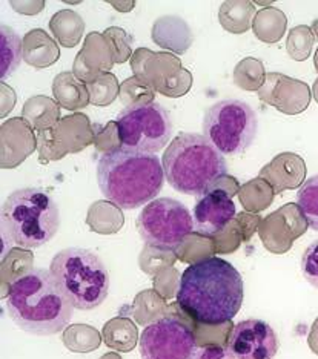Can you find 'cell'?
Here are the masks:
<instances>
[{
	"label": "cell",
	"mask_w": 318,
	"mask_h": 359,
	"mask_svg": "<svg viewBox=\"0 0 318 359\" xmlns=\"http://www.w3.org/2000/svg\"><path fill=\"white\" fill-rule=\"evenodd\" d=\"M194 359H237L227 347L206 346L197 350Z\"/></svg>",
	"instance_id": "cell-27"
},
{
	"label": "cell",
	"mask_w": 318,
	"mask_h": 359,
	"mask_svg": "<svg viewBox=\"0 0 318 359\" xmlns=\"http://www.w3.org/2000/svg\"><path fill=\"white\" fill-rule=\"evenodd\" d=\"M81 22L80 15L77 13H72L69 10H63L57 13L53 20H51V25H57V27H65V28H51V31L54 32V36L59 39V42L63 46H76L80 39L81 34H84V28L85 25L81 27H76V28H71V25L74 27L76 23Z\"/></svg>",
	"instance_id": "cell-22"
},
{
	"label": "cell",
	"mask_w": 318,
	"mask_h": 359,
	"mask_svg": "<svg viewBox=\"0 0 318 359\" xmlns=\"http://www.w3.org/2000/svg\"><path fill=\"white\" fill-rule=\"evenodd\" d=\"M97 183L112 205L137 209L159 197L165 170L156 154L120 146L105 152L97 163Z\"/></svg>",
	"instance_id": "cell-3"
},
{
	"label": "cell",
	"mask_w": 318,
	"mask_h": 359,
	"mask_svg": "<svg viewBox=\"0 0 318 359\" xmlns=\"http://www.w3.org/2000/svg\"><path fill=\"white\" fill-rule=\"evenodd\" d=\"M100 333L91 325H71L63 334V342L71 352L88 353L99 348L100 346Z\"/></svg>",
	"instance_id": "cell-21"
},
{
	"label": "cell",
	"mask_w": 318,
	"mask_h": 359,
	"mask_svg": "<svg viewBox=\"0 0 318 359\" xmlns=\"http://www.w3.org/2000/svg\"><path fill=\"white\" fill-rule=\"evenodd\" d=\"M297 206L309 227L318 232V174L306 180L297 194Z\"/></svg>",
	"instance_id": "cell-23"
},
{
	"label": "cell",
	"mask_w": 318,
	"mask_h": 359,
	"mask_svg": "<svg viewBox=\"0 0 318 359\" xmlns=\"http://www.w3.org/2000/svg\"><path fill=\"white\" fill-rule=\"evenodd\" d=\"M258 95L267 104L275 106L288 116L303 112L311 102V89L305 81L289 79L277 72L266 76V83L260 89Z\"/></svg>",
	"instance_id": "cell-13"
},
{
	"label": "cell",
	"mask_w": 318,
	"mask_h": 359,
	"mask_svg": "<svg viewBox=\"0 0 318 359\" xmlns=\"http://www.w3.org/2000/svg\"><path fill=\"white\" fill-rule=\"evenodd\" d=\"M2 235L23 249L51 241L60 227V210L51 195L37 187L14 191L2 206Z\"/></svg>",
	"instance_id": "cell-5"
},
{
	"label": "cell",
	"mask_w": 318,
	"mask_h": 359,
	"mask_svg": "<svg viewBox=\"0 0 318 359\" xmlns=\"http://www.w3.org/2000/svg\"><path fill=\"white\" fill-rule=\"evenodd\" d=\"M60 57L59 48L42 29L28 32L23 39V60L34 68L51 67Z\"/></svg>",
	"instance_id": "cell-15"
},
{
	"label": "cell",
	"mask_w": 318,
	"mask_h": 359,
	"mask_svg": "<svg viewBox=\"0 0 318 359\" xmlns=\"http://www.w3.org/2000/svg\"><path fill=\"white\" fill-rule=\"evenodd\" d=\"M171 37L175 39L178 54H183L192 43V34L186 22L178 18H161L156 20L152 28V39L159 46L169 48Z\"/></svg>",
	"instance_id": "cell-16"
},
{
	"label": "cell",
	"mask_w": 318,
	"mask_h": 359,
	"mask_svg": "<svg viewBox=\"0 0 318 359\" xmlns=\"http://www.w3.org/2000/svg\"><path fill=\"white\" fill-rule=\"evenodd\" d=\"M23 57V40L13 28H0V79L2 81L18 71Z\"/></svg>",
	"instance_id": "cell-17"
},
{
	"label": "cell",
	"mask_w": 318,
	"mask_h": 359,
	"mask_svg": "<svg viewBox=\"0 0 318 359\" xmlns=\"http://www.w3.org/2000/svg\"><path fill=\"white\" fill-rule=\"evenodd\" d=\"M137 327L128 318H114L103 327V339L106 346L119 352H131L137 344Z\"/></svg>",
	"instance_id": "cell-18"
},
{
	"label": "cell",
	"mask_w": 318,
	"mask_h": 359,
	"mask_svg": "<svg viewBox=\"0 0 318 359\" xmlns=\"http://www.w3.org/2000/svg\"><path fill=\"white\" fill-rule=\"evenodd\" d=\"M309 347L314 353L318 355V318L315 320L312 329H311V334H309Z\"/></svg>",
	"instance_id": "cell-28"
},
{
	"label": "cell",
	"mask_w": 318,
	"mask_h": 359,
	"mask_svg": "<svg viewBox=\"0 0 318 359\" xmlns=\"http://www.w3.org/2000/svg\"><path fill=\"white\" fill-rule=\"evenodd\" d=\"M54 95L67 109H77L88 103L86 88L71 72H63L54 80Z\"/></svg>",
	"instance_id": "cell-19"
},
{
	"label": "cell",
	"mask_w": 318,
	"mask_h": 359,
	"mask_svg": "<svg viewBox=\"0 0 318 359\" xmlns=\"http://www.w3.org/2000/svg\"><path fill=\"white\" fill-rule=\"evenodd\" d=\"M280 342L275 330L263 320H244L234 325L227 348L237 359H274Z\"/></svg>",
	"instance_id": "cell-11"
},
{
	"label": "cell",
	"mask_w": 318,
	"mask_h": 359,
	"mask_svg": "<svg viewBox=\"0 0 318 359\" xmlns=\"http://www.w3.org/2000/svg\"><path fill=\"white\" fill-rule=\"evenodd\" d=\"M124 148L154 154L169 143L174 133L171 114L157 102H137L126 106L116 120Z\"/></svg>",
	"instance_id": "cell-8"
},
{
	"label": "cell",
	"mask_w": 318,
	"mask_h": 359,
	"mask_svg": "<svg viewBox=\"0 0 318 359\" xmlns=\"http://www.w3.org/2000/svg\"><path fill=\"white\" fill-rule=\"evenodd\" d=\"M142 359H194L197 339L187 324L163 316L145 327L138 342Z\"/></svg>",
	"instance_id": "cell-10"
},
{
	"label": "cell",
	"mask_w": 318,
	"mask_h": 359,
	"mask_svg": "<svg viewBox=\"0 0 318 359\" xmlns=\"http://www.w3.org/2000/svg\"><path fill=\"white\" fill-rule=\"evenodd\" d=\"M314 31H315V34L318 36V22L314 23Z\"/></svg>",
	"instance_id": "cell-33"
},
{
	"label": "cell",
	"mask_w": 318,
	"mask_h": 359,
	"mask_svg": "<svg viewBox=\"0 0 318 359\" xmlns=\"http://www.w3.org/2000/svg\"><path fill=\"white\" fill-rule=\"evenodd\" d=\"M252 14L254 6L251 2H225L220 8L218 20L226 31L241 34L249 29Z\"/></svg>",
	"instance_id": "cell-20"
},
{
	"label": "cell",
	"mask_w": 318,
	"mask_h": 359,
	"mask_svg": "<svg viewBox=\"0 0 318 359\" xmlns=\"http://www.w3.org/2000/svg\"><path fill=\"white\" fill-rule=\"evenodd\" d=\"M314 97H315V100L318 103V79H317V81L314 83Z\"/></svg>",
	"instance_id": "cell-31"
},
{
	"label": "cell",
	"mask_w": 318,
	"mask_h": 359,
	"mask_svg": "<svg viewBox=\"0 0 318 359\" xmlns=\"http://www.w3.org/2000/svg\"><path fill=\"white\" fill-rule=\"evenodd\" d=\"M306 229H307V226H293V231L298 232V233H303ZM281 231H283V232H288V233L292 236L293 240H297V238H298V235H296L293 232H291V231H292V226H283V227H281Z\"/></svg>",
	"instance_id": "cell-29"
},
{
	"label": "cell",
	"mask_w": 318,
	"mask_h": 359,
	"mask_svg": "<svg viewBox=\"0 0 318 359\" xmlns=\"http://www.w3.org/2000/svg\"><path fill=\"white\" fill-rule=\"evenodd\" d=\"M315 69L318 71V51L315 53Z\"/></svg>",
	"instance_id": "cell-32"
},
{
	"label": "cell",
	"mask_w": 318,
	"mask_h": 359,
	"mask_svg": "<svg viewBox=\"0 0 318 359\" xmlns=\"http://www.w3.org/2000/svg\"><path fill=\"white\" fill-rule=\"evenodd\" d=\"M244 283L230 261L208 257L195 261L178 280L175 299L194 321L222 325L240 312Z\"/></svg>",
	"instance_id": "cell-1"
},
{
	"label": "cell",
	"mask_w": 318,
	"mask_h": 359,
	"mask_svg": "<svg viewBox=\"0 0 318 359\" xmlns=\"http://www.w3.org/2000/svg\"><path fill=\"white\" fill-rule=\"evenodd\" d=\"M237 214L232 197L223 189H212L195 203L192 219L194 229L200 235L222 233Z\"/></svg>",
	"instance_id": "cell-12"
},
{
	"label": "cell",
	"mask_w": 318,
	"mask_h": 359,
	"mask_svg": "<svg viewBox=\"0 0 318 359\" xmlns=\"http://www.w3.org/2000/svg\"><path fill=\"white\" fill-rule=\"evenodd\" d=\"M50 272L77 310H93L108 298L110 272L91 250L68 248L57 252Z\"/></svg>",
	"instance_id": "cell-6"
},
{
	"label": "cell",
	"mask_w": 318,
	"mask_h": 359,
	"mask_svg": "<svg viewBox=\"0 0 318 359\" xmlns=\"http://www.w3.org/2000/svg\"><path fill=\"white\" fill-rule=\"evenodd\" d=\"M301 273L312 287L318 289V240L309 244L301 255Z\"/></svg>",
	"instance_id": "cell-25"
},
{
	"label": "cell",
	"mask_w": 318,
	"mask_h": 359,
	"mask_svg": "<svg viewBox=\"0 0 318 359\" xmlns=\"http://www.w3.org/2000/svg\"><path fill=\"white\" fill-rule=\"evenodd\" d=\"M306 177L305 160L297 154L283 152L260 170V178L275 187V192L300 187Z\"/></svg>",
	"instance_id": "cell-14"
},
{
	"label": "cell",
	"mask_w": 318,
	"mask_h": 359,
	"mask_svg": "<svg viewBox=\"0 0 318 359\" xmlns=\"http://www.w3.org/2000/svg\"><path fill=\"white\" fill-rule=\"evenodd\" d=\"M314 46V34L309 27L300 25L293 28L288 39V53L289 57L297 62L306 60Z\"/></svg>",
	"instance_id": "cell-24"
},
{
	"label": "cell",
	"mask_w": 318,
	"mask_h": 359,
	"mask_svg": "<svg viewBox=\"0 0 318 359\" xmlns=\"http://www.w3.org/2000/svg\"><path fill=\"white\" fill-rule=\"evenodd\" d=\"M254 63H256V59H246L239 63V67L235 68V72H243V76L246 74L249 76L248 80L244 81V85L241 88L246 89V91H257L260 83H262V80L265 77V71H263V67L262 63L257 65V68L254 71H251L252 68H254Z\"/></svg>",
	"instance_id": "cell-26"
},
{
	"label": "cell",
	"mask_w": 318,
	"mask_h": 359,
	"mask_svg": "<svg viewBox=\"0 0 318 359\" xmlns=\"http://www.w3.org/2000/svg\"><path fill=\"white\" fill-rule=\"evenodd\" d=\"M194 229V219L183 203L174 198H156L137 218V231L150 246L171 250L186 240Z\"/></svg>",
	"instance_id": "cell-9"
},
{
	"label": "cell",
	"mask_w": 318,
	"mask_h": 359,
	"mask_svg": "<svg viewBox=\"0 0 318 359\" xmlns=\"http://www.w3.org/2000/svg\"><path fill=\"white\" fill-rule=\"evenodd\" d=\"M100 359H120L116 353H108V355H103Z\"/></svg>",
	"instance_id": "cell-30"
},
{
	"label": "cell",
	"mask_w": 318,
	"mask_h": 359,
	"mask_svg": "<svg viewBox=\"0 0 318 359\" xmlns=\"http://www.w3.org/2000/svg\"><path fill=\"white\" fill-rule=\"evenodd\" d=\"M161 165L171 187L185 195H205L227 174L223 154L205 135L191 133L173 138Z\"/></svg>",
	"instance_id": "cell-4"
},
{
	"label": "cell",
	"mask_w": 318,
	"mask_h": 359,
	"mask_svg": "<svg viewBox=\"0 0 318 359\" xmlns=\"http://www.w3.org/2000/svg\"><path fill=\"white\" fill-rule=\"evenodd\" d=\"M72 309L60 284L46 269H31L8 289V315L19 329L36 337H51L63 330L71 321Z\"/></svg>",
	"instance_id": "cell-2"
},
{
	"label": "cell",
	"mask_w": 318,
	"mask_h": 359,
	"mask_svg": "<svg viewBox=\"0 0 318 359\" xmlns=\"http://www.w3.org/2000/svg\"><path fill=\"white\" fill-rule=\"evenodd\" d=\"M257 129L256 111L241 100H220L203 117V135L223 155L243 154L254 143Z\"/></svg>",
	"instance_id": "cell-7"
}]
</instances>
